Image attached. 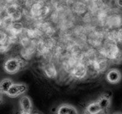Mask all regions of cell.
<instances>
[{"label": "cell", "mask_w": 122, "mask_h": 114, "mask_svg": "<svg viewBox=\"0 0 122 114\" xmlns=\"http://www.w3.org/2000/svg\"><path fill=\"white\" fill-rule=\"evenodd\" d=\"M19 103L21 111L31 112L32 109V103L30 98L29 96H23L20 98Z\"/></svg>", "instance_id": "5"}, {"label": "cell", "mask_w": 122, "mask_h": 114, "mask_svg": "<svg viewBox=\"0 0 122 114\" xmlns=\"http://www.w3.org/2000/svg\"><path fill=\"white\" fill-rule=\"evenodd\" d=\"M20 114H31V112H26L21 111V113H20Z\"/></svg>", "instance_id": "13"}, {"label": "cell", "mask_w": 122, "mask_h": 114, "mask_svg": "<svg viewBox=\"0 0 122 114\" xmlns=\"http://www.w3.org/2000/svg\"><path fill=\"white\" fill-rule=\"evenodd\" d=\"M116 4L118 7L122 8V0H116Z\"/></svg>", "instance_id": "12"}, {"label": "cell", "mask_w": 122, "mask_h": 114, "mask_svg": "<svg viewBox=\"0 0 122 114\" xmlns=\"http://www.w3.org/2000/svg\"><path fill=\"white\" fill-rule=\"evenodd\" d=\"M56 114H79V112L73 106L69 104H63L57 108Z\"/></svg>", "instance_id": "4"}, {"label": "cell", "mask_w": 122, "mask_h": 114, "mask_svg": "<svg viewBox=\"0 0 122 114\" xmlns=\"http://www.w3.org/2000/svg\"><path fill=\"white\" fill-rule=\"evenodd\" d=\"M122 78L121 72L118 69H111L106 75L107 81L112 84H116L120 82Z\"/></svg>", "instance_id": "3"}, {"label": "cell", "mask_w": 122, "mask_h": 114, "mask_svg": "<svg viewBox=\"0 0 122 114\" xmlns=\"http://www.w3.org/2000/svg\"><path fill=\"white\" fill-rule=\"evenodd\" d=\"M120 53V49L114 44H111L108 46L106 51V54L108 58L112 59H115L117 58Z\"/></svg>", "instance_id": "7"}, {"label": "cell", "mask_w": 122, "mask_h": 114, "mask_svg": "<svg viewBox=\"0 0 122 114\" xmlns=\"http://www.w3.org/2000/svg\"><path fill=\"white\" fill-rule=\"evenodd\" d=\"M27 86L24 83H13L6 95L10 97H17L25 94L27 91Z\"/></svg>", "instance_id": "1"}, {"label": "cell", "mask_w": 122, "mask_h": 114, "mask_svg": "<svg viewBox=\"0 0 122 114\" xmlns=\"http://www.w3.org/2000/svg\"></svg>", "instance_id": "17"}, {"label": "cell", "mask_w": 122, "mask_h": 114, "mask_svg": "<svg viewBox=\"0 0 122 114\" xmlns=\"http://www.w3.org/2000/svg\"><path fill=\"white\" fill-rule=\"evenodd\" d=\"M86 112L89 114H98L102 112L101 108L97 102H92L86 107Z\"/></svg>", "instance_id": "9"}, {"label": "cell", "mask_w": 122, "mask_h": 114, "mask_svg": "<svg viewBox=\"0 0 122 114\" xmlns=\"http://www.w3.org/2000/svg\"><path fill=\"white\" fill-rule=\"evenodd\" d=\"M114 40L120 43H122V28L115 32L114 34Z\"/></svg>", "instance_id": "10"}, {"label": "cell", "mask_w": 122, "mask_h": 114, "mask_svg": "<svg viewBox=\"0 0 122 114\" xmlns=\"http://www.w3.org/2000/svg\"><path fill=\"white\" fill-rule=\"evenodd\" d=\"M7 39V36L4 32H0V45H4Z\"/></svg>", "instance_id": "11"}, {"label": "cell", "mask_w": 122, "mask_h": 114, "mask_svg": "<svg viewBox=\"0 0 122 114\" xmlns=\"http://www.w3.org/2000/svg\"><path fill=\"white\" fill-rule=\"evenodd\" d=\"M114 114H122V113H116Z\"/></svg>", "instance_id": "16"}, {"label": "cell", "mask_w": 122, "mask_h": 114, "mask_svg": "<svg viewBox=\"0 0 122 114\" xmlns=\"http://www.w3.org/2000/svg\"><path fill=\"white\" fill-rule=\"evenodd\" d=\"M97 102L101 108L102 112L108 110L111 106V98L108 95H102Z\"/></svg>", "instance_id": "6"}, {"label": "cell", "mask_w": 122, "mask_h": 114, "mask_svg": "<svg viewBox=\"0 0 122 114\" xmlns=\"http://www.w3.org/2000/svg\"><path fill=\"white\" fill-rule=\"evenodd\" d=\"M21 65L17 58H11L7 59L4 64V69L6 72L10 74H15L19 71Z\"/></svg>", "instance_id": "2"}, {"label": "cell", "mask_w": 122, "mask_h": 114, "mask_svg": "<svg viewBox=\"0 0 122 114\" xmlns=\"http://www.w3.org/2000/svg\"><path fill=\"white\" fill-rule=\"evenodd\" d=\"M2 96L1 95V93H0V103H2Z\"/></svg>", "instance_id": "14"}, {"label": "cell", "mask_w": 122, "mask_h": 114, "mask_svg": "<svg viewBox=\"0 0 122 114\" xmlns=\"http://www.w3.org/2000/svg\"><path fill=\"white\" fill-rule=\"evenodd\" d=\"M13 83H14L10 78H6L0 81V93L2 94H7Z\"/></svg>", "instance_id": "8"}, {"label": "cell", "mask_w": 122, "mask_h": 114, "mask_svg": "<svg viewBox=\"0 0 122 114\" xmlns=\"http://www.w3.org/2000/svg\"><path fill=\"white\" fill-rule=\"evenodd\" d=\"M84 114H88V112H85V113H84Z\"/></svg>", "instance_id": "15"}]
</instances>
